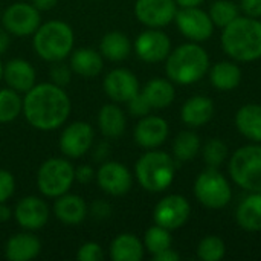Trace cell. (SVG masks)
I'll return each mask as SVG.
<instances>
[{"instance_id": "cell-1", "label": "cell", "mask_w": 261, "mask_h": 261, "mask_svg": "<svg viewBox=\"0 0 261 261\" xmlns=\"http://www.w3.org/2000/svg\"><path fill=\"white\" fill-rule=\"evenodd\" d=\"M72 102L64 87L54 83L35 84L24 93L23 115L31 127L40 132H54L69 118Z\"/></svg>"}, {"instance_id": "cell-2", "label": "cell", "mask_w": 261, "mask_h": 261, "mask_svg": "<svg viewBox=\"0 0 261 261\" xmlns=\"http://www.w3.org/2000/svg\"><path fill=\"white\" fill-rule=\"evenodd\" d=\"M222 47L232 60L251 63L261 58V20L237 17L222 31Z\"/></svg>"}, {"instance_id": "cell-3", "label": "cell", "mask_w": 261, "mask_h": 261, "mask_svg": "<svg viewBox=\"0 0 261 261\" xmlns=\"http://www.w3.org/2000/svg\"><path fill=\"white\" fill-rule=\"evenodd\" d=\"M210 69V55L199 43H185L171 50L165 60L168 80L190 86L203 78Z\"/></svg>"}, {"instance_id": "cell-4", "label": "cell", "mask_w": 261, "mask_h": 261, "mask_svg": "<svg viewBox=\"0 0 261 261\" xmlns=\"http://www.w3.org/2000/svg\"><path fill=\"white\" fill-rule=\"evenodd\" d=\"M73 44V29L61 20H49L40 24L32 37L35 54L47 63L66 60L72 54Z\"/></svg>"}, {"instance_id": "cell-5", "label": "cell", "mask_w": 261, "mask_h": 261, "mask_svg": "<svg viewBox=\"0 0 261 261\" xmlns=\"http://www.w3.org/2000/svg\"><path fill=\"white\" fill-rule=\"evenodd\" d=\"M135 176L145 191L162 193L174 180L176 159L165 151L153 148L138 159L135 165Z\"/></svg>"}, {"instance_id": "cell-6", "label": "cell", "mask_w": 261, "mask_h": 261, "mask_svg": "<svg viewBox=\"0 0 261 261\" xmlns=\"http://www.w3.org/2000/svg\"><path fill=\"white\" fill-rule=\"evenodd\" d=\"M232 180L249 193H261V142L236 150L229 159Z\"/></svg>"}, {"instance_id": "cell-7", "label": "cell", "mask_w": 261, "mask_h": 261, "mask_svg": "<svg viewBox=\"0 0 261 261\" xmlns=\"http://www.w3.org/2000/svg\"><path fill=\"white\" fill-rule=\"evenodd\" d=\"M75 182V167L64 158L44 161L37 173L38 191L50 199H57L70 191Z\"/></svg>"}, {"instance_id": "cell-8", "label": "cell", "mask_w": 261, "mask_h": 261, "mask_svg": "<svg viewBox=\"0 0 261 261\" xmlns=\"http://www.w3.org/2000/svg\"><path fill=\"white\" fill-rule=\"evenodd\" d=\"M194 196L210 210H222L232 199V190L226 177L217 168L202 171L194 182Z\"/></svg>"}, {"instance_id": "cell-9", "label": "cell", "mask_w": 261, "mask_h": 261, "mask_svg": "<svg viewBox=\"0 0 261 261\" xmlns=\"http://www.w3.org/2000/svg\"><path fill=\"white\" fill-rule=\"evenodd\" d=\"M2 26L15 37L34 35L41 24L40 11L32 3L15 2L2 12Z\"/></svg>"}, {"instance_id": "cell-10", "label": "cell", "mask_w": 261, "mask_h": 261, "mask_svg": "<svg viewBox=\"0 0 261 261\" xmlns=\"http://www.w3.org/2000/svg\"><path fill=\"white\" fill-rule=\"evenodd\" d=\"M95 141V130L89 122L75 121L66 125L60 135L58 147L70 159H80L90 151Z\"/></svg>"}, {"instance_id": "cell-11", "label": "cell", "mask_w": 261, "mask_h": 261, "mask_svg": "<svg viewBox=\"0 0 261 261\" xmlns=\"http://www.w3.org/2000/svg\"><path fill=\"white\" fill-rule=\"evenodd\" d=\"M191 214V206L187 197L180 194H170L161 199L153 211V220L156 225L170 231L182 228Z\"/></svg>"}, {"instance_id": "cell-12", "label": "cell", "mask_w": 261, "mask_h": 261, "mask_svg": "<svg viewBox=\"0 0 261 261\" xmlns=\"http://www.w3.org/2000/svg\"><path fill=\"white\" fill-rule=\"evenodd\" d=\"M174 21L182 35H185L188 40L194 43H200L211 38L214 32V23L210 14L200 9L199 6L177 9Z\"/></svg>"}, {"instance_id": "cell-13", "label": "cell", "mask_w": 261, "mask_h": 261, "mask_svg": "<svg viewBox=\"0 0 261 261\" xmlns=\"http://www.w3.org/2000/svg\"><path fill=\"white\" fill-rule=\"evenodd\" d=\"M95 177L99 188L113 197L127 194L133 187V174L124 164L116 161H104Z\"/></svg>"}, {"instance_id": "cell-14", "label": "cell", "mask_w": 261, "mask_h": 261, "mask_svg": "<svg viewBox=\"0 0 261 261\" xmlns=\"http://www.w3.org/2000/svg\"><path fill=\"white\" fill-rule=\"evenodd\" d=\"M135 52L145 63H161L171 52V40L164 31L148 28L136 37Z\"/></svg>"}, {"instance_id": "cell-15", "label": "cell", "mask_w": 261, "mask_h": 261, "mask_svg": "<svg viewBox=\"0 0 261 261\" xmlns=\"http://www.w3.org/2000/svg\"><path fill=\"white\" fill-rule=\"evenodd\" d=\"M177 14L174 0H136L135 15L147 28H165Z\"/></svg>"}, {"instance_id": "cell-16", "label": "cell", "mask_w": 261, "mask_h": 261, "mask_svg": "<svg viewBox=\"0 0 261 261\" xmlns=\"http://www.w3.org/2000/svg\"><path fill=\"white\" fill-rule=\"evenodd\" d=\"M49 206L37 196H26L18 200L14 208V217L18 226L24 231H40L49 222Z\"/></svg>"}, {"instance_id": "cell-17", "label": "cell", "mask_w": 261, "mask_h": 261, "mask_svg": "<svg viewBox=\"0 0 261 261\" xmlns=\"http://www.w3.org/2000/svg\"><path fill=\"white\" fill-rule=\"evenodd\" d=\"M102 89L113 102H127L141 92L138 76L124 67L112 69L104 76Z\"/></svg>"}, {"instance_id": "cell-18", "label": "cell", "mask_w": 261, "mask_h": 261, "mask_svg": "<svg viewBox=\"0 0 261 261\" xmlns=\"http://www.w3.org/2000/svg\"><path fill=\"white\" fill-rule=\"evenodd\" d=\"M168 133H170L168 122L156 115H147L144 118H139L133 130L135 142L145 150H153L161 147L167 141Z\"/></svg>"}, {"instance_id": "cell-19", "label": "cell", "mask_w": 261, "mask_h": 261, "mask_svg": "<svg viewBox=\"0 0 261 261\" xmlns=\"http://www.w3.org/2000/svg\"><path fill=\"white\" fill-rule=\"evenodd\" d=\"M3 80L12 90L26 93L37 84V73L29 61L23 58H12L3 64Z\"/></svg>"}, {"instance_id": "cell-20", "label": "cell", "mask_w": 261, "mask_h": 261, "mask_svg": "<svg viewBox=\"0 0 261 261\" xmlns=\"http://www.w3.org/2000/svg\"><path fill=\"white\" fill-rule=\"evenodd\" d=\"M41 252L40 239L32 231L14 234L5 245V257L9 261H31L37 258Z\"/></svg>"}, {"instance_id": "cell-21", "label": "cell", "mask_w": 261, "mask_h": 261, "mask_svg": "<svg viewBox=\"0 0 261 261\" xmlns=\"http://www.w3.org/2000/svg\"><path fill=\"white\" fill-rule=\"evenodd\" d=\"M54 214L63 225L76 226L89 216V206L81 196L66 193L55 199Z\"/></svg>"}, {"instance_id": "cell-22", "label": "cell", "mask_w": 261, "mask_h": 261, "mask_svg": "<svg viewBox=\"0 0 261 261\" xmlns=\"http://www.w3.org/2000/svg\"><path fill=\"white\" fill-rule=\"evenodd\" d=\"M69 66L72 72L83 78H95L102 72L104 57L92 47H80L69 55Z\"/></svg>"}, {"instance_id": "cell-23", "label": "cell", "mask_w": 261, "mask_h": 261, "mask_svg": "<svg viewBox=\"0 0 261 261\" xmlns=\"http://www.w3.org/2000/svg\"><path fill=\"white\" fill-rule=\"evenodd\" d=\"M214 116V102L211 98L197 95L185 101L180 109V118L188 127H202Z\"/></svg>"}, {"instance_id": "cell-24", "label": "cell", "mask_w": 261, "mask_h": 261, "mask_svg": "<svg viewBox=\"0 0 261 261\" xmlns=\"http://www.w3.org/2000/svg\"><path fill=\"white\" fill-rule=\"evenodd\" d=\"M98 128L107 139L119 138L127 127L125 112L118 106V102L104 104L98 112Z\"/></svg>"}, {"instance_id": "cell-25", "label": "cell", "mask_w": 261, "mask_h": 261, "mask_svg": "<svg viewBox=\"0 0 261 261\" xmlns=\"http://www.w3.org/2000/svg\"><path fill=\"white\" fill-rule=\"evenodd\" d=\"M144 254V243L130 232L116 236L110 243V258L113 261H141Z\"/></svg>"}, {"instance_id": "cell-26", "label": "cell", "mask_w": 261, "mask_h": 261, "mask_svg": "<svg viewBox=\"0 0 261 261\" xmlns=\"http://www.w3.org/2000/svg\"><path fill=\"white\" fill-rule=\"evenodd\" d=\"M132 41L130 38L119 31H110L107 32L101 41H99V52L101 55L113 63L124 61L132 54Z\"/></svg>"}, {"instance_id": "cell-27", "label": "cell", "mask_w": 261, "mask_h": 261, "mask_svg": "<svg viewBox=\"0 0 261 261\" xmlns=\"http://www.w3.org/2000/svg\"><path fill=\"white\" fill-rule=\"evenodd\" d=\"M236 219L245 231H261V193H251V196L242 200L236 211Z\"/></svg>"}, {"instance_id": "cell-28", "label": "cell", "mask_w": 261, "mask_h": 261, "mask_svg": "<svg viewBox=\"0 0 261 261\" xmlns=\"http://www.w3.org/2000/svg\"><path fill=\"white\" fill-rule=\"evenodd\" d=\"M210 81L217 90H234L242 83V69L234 61H219L210 70Z\"/></svg>"}, {"instance_id": "cell-29", "label": "cell", "mask_w": 261, "mask_h": 261, "mask_svg": "<svg viewBox=\"0 0 261 261\" xmlns=\"http://www.w3.org/2000/svg\"><path fill=\"white\" fill-rule=\"evenodd\" d=\"M141 92L145 95L150 106L156 110L170 107L176 98V90H174L173 81L165 80V78L150 80Z\"/></svg>"}, {"instance_id": "cell-30", "label": "cell", "mask_w": 261, "mask_h": 261, "mask_svg": "<svg viewBox=\"0 0 261 261\" xmlns=\"http://www.w3.org/2000/svg\"><path fill=\"white\" fill-rule=\"evenodd\" d=\"M236 127L248 139L261 142V106L246 104L236 113Z\"/></svg>"}, {"instance_id": "cell-31", "label": "cell", "mask_w": 261, "mask_h": 261, "mask_svg": "<svg viewBox=\"0 0 261 261\" xmlns=\"http://www.w3.org/2000/svg\"><path fill=\"white\" fill-rule=\"evenodd\" d=\"M200 138L193 130L180 132L173 142V156L179 162H187L194 159L200 151Z\"/></svg>"}, {"instance_id": "cell-32", "label": "cell", "mask_w": 261, "mask_h": 261, "mask_svg": "<svg viewBox=\"0 0 261 261\" xmlns=\"http://www.w3.org/2000/svg\"><path fill=\"white\" fill-rule=\"evenodd\" d=\"M23 113V98L11 87L0 89V124H9Z\"/></svg>"}, {"instance_id": "cell-33", "label": "cell", "mask_w": 261, "mask_h": 261, "mask_svg": "<svg viewBox=\"0 0 261 261\" xmlns=\"http://www.w3.org/2000/svg\"><path fill=\"white\" fill-rule=\"evenodd\" d=\"M144 248L147 252H150L151 255H156L168 248H171L173 239H171V231L159 226V225H153L145 231L144 236Z\"/></svg>"}, {"instance_id": "cell-34", "label": "cell", "mask_w": 261, "mask_h": 261, "mask_svg": "<svg viewBox=\"0 0 261 261\" xmlns=\"http://www.w3.org/2000/svg\"><path fill=\"white\" fill-rule=\"evenodd\" d=\"M214 26L226 28L239 17V6L231 0H216L208 11Z\"/></svg>"}, {"instance_id": "cell-35", "label": "cell", "mask_w": 261, "mask_h": 261, "mask_svg": "<svg viewBox=\"0 0 261 261\" xmlns=\"http://www.w3.org/2000/svg\"><path fill=\"white\" fill-rule=\"evenodd\" d=\"M226 255V245L217 236H206L197 245V257L203 261H220Z\"/></svg>"}, {"instance_id": "cell-36", "label": "cell", "mask_w": 261, "mask_h": 261, "mask_svg": "<svg viewBox=\"0 0 261 261\" xmlns=\"http://www.w3.org/2000/svg\"><path fill=\"white\" fill-rule=\"evenodd\" d=\"M228 158V145L219 139V138H211L205 145H203V159L211 168H219Z\"/></svg>"}, {"instance_id": "cell-37", "label": "cell", "mask_w": 261, "mask_h": 261, "mask_svg": "<svg viewBox=\"0 0 261 261\" xmlns=\"http://www.w3.org/2000/svg\"><path fill=\"white\" fill-rule=\"evenodd\" d=\"M72 69L69 64H64L63 61H55L52 63V67L49 69V78L50 83L60 86V87H66L70 80H72Z\"/></svg>"}, {"instance_id": "cell-38", "label": "cell", "mask_w": 261, "mask_h": 261, "mask_svg": "<svg viewBox=\"0 0 261 261\" xmlns=\"http://www.w3.org/2000/svg\"><path fill=\"white\" fill-rule=\"evenodd\" d=\"M127 107H128V113L135 118H144L150 115V112L153 110V107L150 106L148 99L142 92L136 93L130 101H127Z\"/></svg>"}, {"instance_id": "cell-39", "label": "cell", "mask_w": 261, "mask_h": 261, "mask_svg": "<svg viewBox=\"0 0 261 261\" xmlns=\"http://www.w3.org/2000/svg\"><path fill=\"white\" fill-rule=\"evenodd\" d=\"M76 258L80 261H102L104 260V249L99 243L87 242L80 246L76 252Z\"/></svg>"}, {"instance_id": "cell-40", "label": "cell", "mask_w": 261, "mask_h": 261, "mask_svg": "<svg viewBox=\"0 0 261 261\" xmlns=\"http://www.w3.org/2000/svg\"><path fill=\"white\" fill-rule=\"evenodd\" d=\"M15 191L14 174L8 170H0V203L8 202Z\"/></svg>"}, {"instance_id": "cell-41", "label": "cell", "mask_w": 261, "mask_h": 261, "mask_svg": "<svg viewBox=\"0 0 261 261\" xmlns=\"http://www.w3.org/2000/svg\"><path fill=\"white\" fill-rule=\"evenodd\" d=\"M89 214L93 219L104 220V219H107V217L112 216V206L106 200H95L92 203V206L89 208Z\"/></svg>"}, {"instance_id": "cell-42", "label": "cell", "mask_w": 261, "mask_h": 261, "mask_svg": "<svg viewBox=\"0 0 261 261\" xmlns=\"http://www.w3.org/2000/svg\"><path fill=\"white\" fill-rule=\"evenodd\" d=\"M95 176H96V173H95L93 167L89 164H83L75 168V180L80 184H89L90 180L95 179Z\"/></svg>"}, {"instance_id": "cell-43", "label": "cell", "mask_w": 261, "mask_h": 261, "mask_svg": "<svg viewBox=\"0 0 261 261\" xmlns=\"http://www.w3.org/2000/svg\"><path fill=\"white\" fill-rule=\"evenodd\" d=\"M240 6L248 17H261V0H240Z\"/></svg>"}, {"instance_id": "cell-44", "label": "cell", "mask_w": 261, "mask_h": 261, "mask_svg": "<svg viewBox=\"0 0 261 261\" xmlns=\"http://www.w3.org/2000/svg\"><path fill=\"white\" fill-rule=\"evenodd\" d=\"M109 151H110V147H109L107 142H98L93 147V161H98V162L102 164L104 161H107Z\"/></svg>"}, {"instance_id": "cell-45", "label": "cell", "mask_w": 261, "mask_h": 261, "mask_svg": "<svg viewBox=\"0 0 261 261\" xmlns=\"http://www.w3.org/2000/svg\"><path fill=\"white\" fill-rule=\"evenodd\" d=\"M153 258L156 261H179L180 260V254L176 252L174 249L168 248V249H165V251H162V252L153 255Z\"/></svg>"}, {"instance_id": "cell-46", "label": "cell", "mask_w": 261, "mask_h": 261, "mask_svg": "<svg viewBox=\"0 0 261 261\" xmlns=\"http://www.w3.org/2000/svg\"><path fill=\"white\" fill-rule=\"evenodd\" d=\"M9 46H11V34L2 26L0 28V55L6 54Z\"/></svg>"}, {"instance_id": "cell-47", "label": "cell", "mask_w": 261, "mask_h": 261, "mask_svg": "<svg viewBox=\"0 0 261 261\" xmlns=\"http://www.w3.org/2000/svg\"><path fill=\"white\" fill-rule=\"evenodd\" d=\"M60 0H32V5L41 12V11H50L57 6Z\"/></svg>"}, {"instance_id": "cell-48", "label": "cell", "mask_w": 261, "mask_h": 261, "mask_svg": "<svg viewBox=\"0 0 261 261\" xmlns=\"http://www.w3.org/2000/svg\"><path fill=\"white\" fill-rule=\"evenodd\" d=\"M11 217H12V211L6 205V202L5 203H0V223H6Z\"/></svg>"}, {"instance_id": "cell-49", "label": "cell", "mask_w": 261, "mask_h": 261, "mask_svg": "<svg viewBox=\"0 0 261 261\" xmlns=\"http://www.w3.org/2000/svg\"><path fill=\"white\" fill-rule=\"evenodd\" d=\"M179 8H196L202 5L205 0H174Z\"/></svg>"}, {"instance_id": "cell-50", "label": "cell", "mask_w": 261, "mask_h": 261, "mask_svg": "<svg viewBox=\"0 0 261 261\" xmlns=\"http://www.w3.org/2000/svg\"><path fill=\"white\" fill-rule=\"evenodd\" d=\"M3 80V63H2V60H0V81Z\"/></svg>"}, {"instance_id": "cell-51", "label": "cell", "mask_w": 261, "mask_h": 261, "mask_svg": "<svg viewBox=\"0 0 261 261\" xmlns=\"http://www.w3.org/2000/svg\"><path fill=\"white\" fill-rule=\"evenodd\" d=\"M0 17H2V9H0Z\"/></svg>"}]
</instances>
